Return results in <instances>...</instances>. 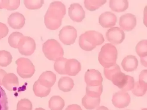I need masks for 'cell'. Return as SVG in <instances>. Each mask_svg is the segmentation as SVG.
Segmentation results:
<instances>
[{
  "mask_svg": "<svg viewBox=\"0 0 147 110\" xmlns=\"http://www.w3.org/2000/svg\"><path fill=\"white\" fill-rule=\"evenodd\" d=\"M65 14L66 8L64 4L60 1L52 2L44 16L46 27L51 30L58 29Z\"/></svg>",
  "mask_w": 147,
  "mask_h": 110,
  "instance_id": "6da1fadb",
  "label": "cell"
},
{
  "mask_svg": "<svg viewBox=\"0 0 147 110\" xmlns=\"http://www.w3.org/2000/svg\"><path fill=\"white\" fill-rule=\"evenodd\" d=\"M104 42V37L102 34L95 30H89L80 36L79 44L82 50L91 51Z\"/></svg>",
  "mask_w": 147,
  "mask_h": 110,
  "instance_id": "7a4b0ae2",
  "label": "cell"
},
{
  "mask_svg": "<svg viewBox=\"0 0 147 110\" xmlns=\"http://www.w3.org/2000/svg\"><path fill=\"white\" fill-rule=\"evenodd\" d=\"M117 58L116 48L112 44L107 43L102 47L98 55V60L102 66L107 68L115 64Z\"/></svg>",
  "mask_w": 147,
  "mask_h": 110,
  "instance_id": "3957f363",
  "label": "cell"
},
{
  "mask_svg": "<svg viewBox=\"0 0 147 110\" xmlns=\"http://www.w3.org/2000/svg\"><path fill=\"white\" fill-rule=\"evenodd\" d=\"M42 51L45 56L50 60L56 61L63 57L64 50L59 43L55 39H49L42 46Z\"/></svg>",
  "mask_w": 147,
  "mask_h": 110,
  "instance_id": "277c9868",
  "label": "cell"
},
{
  "mask_svg": "<svg viewBox=\"0 0 147 110\" xmlns=\"http://www.w3.org/2000/svg\"><path fill=\"white\" fill-rule=\"evenodd\" d=\"M17 72L23 78H31L36 71L35 68L32 61L28 59L20 58L16 60Z\"/></svg>",
  "mask_w": 147,
  "mask_h": 110,
  "instance_id": "5b68a950",
  "label": "cell"
},
{
  "mask_svg": "<svg viewBox=\"0 0 147 110\" xmlns=\"http://www.w3.org/2000/svg\"><path fill=\"white\" fill-rule=\"evenodd\" d=\"M111 81L115 85L124 92L132 90L135 84L133 77L126 75L121 71L115 75Z\"/></svg>",
  "mask_w": 147,
  "mask_h": 110,
  "instance_id": "8992f818",
  "label": "cell"
},
{
  "mask_svg": "<svg viewBox=\"0 0 147 110\" xmlns=\"http://www.w3.org/2000/svg\"><path fill=\"white\" fill-rule=\"evenodd\" d=\"M17 48L22 55L30 56L36 50V42L33 38L29 37L24 36L20 40Z\"/></svg>",
  "mask_w": 147,
  "mask_h": 110,
  "instance_id": "52a82bcc",
  "label": "cell"
},
{
  "mask_svg": "<svg viewBox=\"0 0 147 110\" xmlns=\"http://www.w3.org/2000/svg\"><path fill=\"white\" fill-rule=\"evenodd\" d=\"M59 37L60 41L65 45H73L77 38V30L72 26H65L60 31Z\"/></svg>",
  "mask_w": 147,
  "mask_h": 110,
  "instance_id": "ba28073f",
  "label": "cell"
},
{
  "mask_svg": "<svg viewBox=\"0 0 147 110\" xmlns=\"http://www.w3.org/2000/svg\"><path fill=\"white\" fill-rule=\"evenodd\" d=\"M84 80L88 87H96L102 85L103 78L98 70L90 69L85 73Z\"/></svg>",
  "mask_w": 147,
  "mask_h": 110,
  "instance_id": "9c48e42d",
  "label": "cell"
},
{
  "mask_svg": "<svg viewBox=\"0 0 147 110\" xmlns=\"http://www.w3.org/2000/svg\"><path fill=\"white\" fill-rule=\"evenodd\" d=\"M106 35L107 40L115 45L121 43L125 37V33L118 27H114L108 30Z\"/></svg>",
  "mask_w": 147,
  "mask_h": 110,
  "instance_id": "30bf717a",
  "label": "cell"
},
{
  "mask_svg": "<svg viewBox=\"0 0 147 110\" xmlns=\"http://www.w3.org/2000/svg\"><path fill=\"white\" fill-rule=\"evenodd\" d=\"M112 103L116 107L123 108L127 107L131 101V97L128 93L123 91L116 93L113 96Z\"/></svg>",
  "mask_w": 147,
  "mask_h": 110,
  "instance_id": "8fae6325",
  "label": "cell"
},
{
  "mask_svg": "<svg viewBox=\"0 0 147 110\" xmlns=\"http://www.w3.org/2000/svg\"><path fill=\"white\" fill-rule=\"evenodd\" d=\"M119 23L123 30L130 32L136 27L137 19L136 16L132 14H125L121 16Z\"/></svg>",
  "mask_w": 147,
  "mask_h": 110,
  "instance_id": "7c38bea8",
  "label": "cell"
},
{
  "mask_svg": "<svg viewBox=\"0 0 147 110\" xmlns=\"http://www.w3.org/2000/svg\"><path fill=\"white\" fill-rule=\"evenodd\" d=\"M69 15L73 21L80 23L85 18V11L82 6L78 3L72 4L69 8Z\"/></svg>",
  "mask_w": 147,
  "mask_h": 110,
  "instance_id": "4fadbf2b",
  "label": "cell"
},
{
  "mask_svg": "<svg viewBox=\"0 0 147 110\" xmlns=\"http://www.w3.org/2000/svg\"><path fill=\"white\" fill-rule=\"evenodd\" d=\"M98 21L102 28H111L115 25L117 18L115 14L111 11H106L99 16Z\"/></svg>",
  "mask_w": 147,
  "mask_h": 110,
  "instance_id": "5bb4252c",
  "label": "cell"
},
{
  "mask_svg": "<svg viewBox=\"0 0 147 110\" xmlns=\"http://www.w3.org/2000/svg\"><path fill=\"white\" fill-rule=\"evenodd\" d=\"M2 84L9 91H15L19 85L18 78L13 73L7 74L2 79Z\"/></svg>",
  "mask_w": 147,
  "mask_h": 110,
  "instance_id": "9a60e30c",
  "label": "cell"
},
{
  "mask_svg": "<svg viewBox=\"0 0 147 110\" xmlns=\"http://www.w3.org/2000/svg\"><path fill=\"white\" fill-rule=\"evenodd\" d=\"M8 22L10 27L12 28L20 29L25 24V17L20 13H13L9 16Z\"/></svg>",
  "mask_w": 147,
  "mask_h": 110,
  "instance_id": "2e32d148",
  "label": "cell"
},
{
  "mask_svg": "<svg viewBox=\"0 0 147 110\" xmlns=\"http://www.w3.org/2000/svg\"><path fill=\"white\" fill-rule=\"evenodd\" d=\"M38 80L40 85L43 87L51 88L56 81V75L52 71H45L41 74Z\"/></svg>",
  "mask_w": 147,
  "mask_h": 110,
  "instance_id": "e0dca14e",
  "label": "cell"
},
{
  "mask_svg": "<svg viewBox=\"0 0 147 110\" xmlns=\"http://www.w3.org/2000/svg\"><path fill=\"white\" fill-rule=\"evenodd\" d=\"M81 68L80 63L76 59H69L65 63V73L69 76H75L77 75L81 70Z\"/></svg>",
  "mask_w": 147,
  "mask_h": 110,
  "instance_id": "ac0fdd59",
  "label": "cell"
},
{
  "mask_svg": "<svg viewBox=\"0 0 147 110\" xmlns=\"http://www.w3.org/2000/svg\"><path fill=\"white\" fill-rule=\"evenodd\" d=\"M138 65V61L136 56L129 55L123 59L121 66L124 70L127 72H132L136 70Z\"/></svg>",
  "mask_w": 147,
  "mask_h": 110,
  "instance_id": "d6986e66",
  "label": "cell"
},
{
  "mask_svg": "<svg viewBox=\"0 0 147 110\" xmlns=\"http://www.w3.org/2000/svg\"><path fill=\"white\" fill-rule=\"evenodd\" d=\"M82 105L87 110L95 109L99 106L100 103V98H92L85 95L82 100Z\"/></svg>",
  "mask_w": 147,
  "mask_h": 110,
  "instance_id": "ffe728a7",
  "label": "cell"
},
{
  "mask_svg": "<svg viewBox=\"0 0 147 110\" xmlns=\"http://www.w3.org/2000/svg\"><path fill=\"white\" fill-rule=\"evenodd\" d=\"M109 6L112 10L117 13L123 12L128 9L129 2L127 0L115 1L111 0L109 2Z\"/></svg>",
  "mask_w": 147,
  "mask_h": 110,
  "instance_id": "44dd1931",
  "label": "cell"
},
{
  "mask_svg": "<svg viewBox=\"0 0 147 110\" xmlns=\"http://www.w3.org/2000/svg\"><path fill=\"white\" fill-rule=\"evenodd\" d=\"M74 85V80L69 77H61L58 81V88L64 92H69L71 91Z\"/></svg>",
  "mask_w": 147,
  "mask_h": 110,
  "instance_id": "7402d4cb",
  "label": "cell"
},
{
  "mask_svg": "<svg viewBox=\"0 0 147 110\" xmlns=\"http://www.w3.org/2000/svg\"><path fill=\"white\" fill-rule=\"evenodd\" d=\"M65 105V101L60 96H53L49 101V107L51 110H62Z\"/></svg>",
  "mask_w": 147,
  "mask_h": 110,
  "instance_id": "603a6c76",
  "label": "cell"
},
{
  "mask_svg": "<svg viewBox=\"0 0 147 110\" xmlns=\"http://www.w3.org/2000/svg\"><path fill=\"white\" fill-rule=\"evenodd\" d=\"M147 90V82L145 81L139 80L135 82L132 93L137 97H142L146 93Z\"/></svg>",
  "mask_w": 147,
  "mask_h": 110,
  "instance_id": "cb8c5ba5",
  "label": "cell"
},
{
  "mask_svg": "<svg viewBox=\"0 0 147 110\" xmlns=\"http://www.w3.org/2000/svg\"><path fill=\"white\" fill-rule=\"evenodd\" d=\"M34 93L36 96L39 97H45L48 96L51 92V89L45 87L40 85L38 80L34 82L33 87Z\"/></svg>",
  "mask_w": 147,
  "mask_h": 110,
  "instance_id": "d4e9b609",
  "label": "cell"
},
{
  "mask_svg": "<svg viewBox=\"0 0 147 110\" xmlns=\"http://www.w3.org/2000/svg\"><path fill=\"white\" fill-rule=\"evenodd\" d=\"M103 91V86L102 85L96 87H88L86 89V95L92 98H99Z\"/></svg>",
  "mask_w": 147,
  "mask_h": 110,
  "instance_id": "484cf974",
  "label": "cell"
},
{
  "mask_svg": "<svg viewBox=\"0 0 147 110\" xmlns=\"http://www.w3.org/2000/svg\"><path fill=\"white\" fill-rule=\"evenodd\" d=\"M106 2V0H98V1L85 0L84 1V4L85 7L87 9L90 11H94L104 5Z\"/></svg>",
  "mask_w": 147,
  "mask_h": 110,
  "instance_id": "4316f807",
  "label": "cell"
},
{
  "mask_svg": "<svg viewBox=\"0 0 147 110\" xmlns=\"http://www.w3.org/2000/svg\"><path fill=\"white\" fill-rule=\"evenodd\" d=\"M120 72H121V70L117 64L109 68H104V75L107 79L111 81L116 74Z\"/></svg>",
  "mask_w": 147,
  "mask_h": 110,
  "instance_id": "83f0119b",
  "label": "cell"
},
{
  "mask_svg": "<svg viewBox=\"0 0 147 110\" xmlns=\"http://www.w3.org/2000/svg\"><path fill=\"white\" fill-rule=\"evenodd\" d=\"M13 57L9 52L5 50L0 51V66L6 67L10 64Z\"/></svg>",
  "mask_w": 147,
  "mask_h": 110,
  "instance_id": "f1b7e54d",
  "label": "cell"
},
{
  "mask_svg": "<svg viewBox=\"0 0 147 110\" xmlns=\"http://www.w3.org/2000/svg\"><path fill=\"white\" fill-rule=\"evenodd\" d=\"M136 51L138 55L140 57V59L147 58V40H142L137 44L136 47Z\"/></svg>",
  "mask_w": 147,
  "mask_h": 110,
  "instance_id": "f546056e",
  "label": "cell"
},
{
  "mask_svg": "<svg viewBox=\"0 0 147 110\" xmlns=\"http://www.w3.org/2000/svg\"><path fill=\"white\" fill-rule=\"evenodd\" d=\"M67 60H68L66 58L61 57L56 60L54 64V68L59 74L61 75L66 74L65 65Z\"/></svg>",
  "mask_w": 147,
  "mask_h": 110,
  "instance_id": "4dcf8cb0",
  "label": "cell"
},
{
  "mask_svg": "<svg viewBox=\"0 0 147 110\" xmlns=\"http://www.w3.org/2000/svg\"><path fill=\"white\" fill-rule=\"evenodd\" d=\"M23 37V34L18 32H14L11 34L9 38V43L10 46L13 48H17L19 42Z\"/></svg>",
  "mask_w": 147,
  "mask_h": 110,
  "instance_id": "1f68e13d",
  "label": "cell"
},
{
  "mask_svg": "<svg viewBox=\"0 0 147 110\" xmlns=\"http://www.w3.org/2000/svg\"><path fill=\"white\" fill-rule=\"evenodd\" d=\"M0 110H9L8 98L5 92L0 86Z\"/></svg>",
  "mask_w": 147,
  "mask_h": 110,
  "instance_id": "d6a6232c",
  "label": "cell"
},
{
  "mask_svg": "<svg viewBox=\"0 0 147 110\" xmlns=\"http://www.w3.org/2000/svg\"><path fill=\"white\" fill-rule=\"evenodd\" d=\"M44 1H24V4L29 9H38L42 7Z\"/></svg>",
  "mask_w": 147,
  "mask_h": 110,
  "instance_id": "836d02e7",
  "label": "cell"
},
{
  "mask_svg": "<svg viewBox=\"0 0 147 110\" xmlns=\"http://www.w3.org/2000/svg\"><path fill=\"white\" fill-rule=\"evenodd\" d=\"M32 105L30 100L23 99L18 102L16 110H32Z\"/></svg>",
  "mask_w": 147,
  "mask_h": 110,
  "instance_id": "e575fe53",
  "label": "cell"
},
{
  "mask_svg": "<svg viewBox=\"0 0 147 110\" xmlns=\"http://www.w3.org/2000/svg\"><path fill=\"white\" fill-rule=\"evenodd\" d=\"M9 32L7 26L3 23H0V40L5 37L8 35Z\"/></svg>",
  "mask_w": 147,
  "mask_h": 110,
  "instance_id": "d590c367",
  "label": "cell"
},
{
  "mask_svg": "<svg viewBox=\"0 0 147 110\" xmlns=\"http://www.w3.org/2000/svg\"><path fill=\"white\" fill-rule=\"evenodd\" d=\"M20 1H9L8 7L6 9L9 10H14L19 7Z\"/></svg>",
  "mask_w": 147,
  "mask_h": 110,
  "instance_id": "8d00e7d4",
  "label": "cell"
},
{
  "mask_svg": "<svg viewBox=\"0 0 147 110\" xmlns=\"http://www.w3.org/2000/svg\"><path fill=\"white\" fill-rule=\"evenodd\" d=\"M65 110H82V109L79 105L75 104L68 106Z\"/></svg>",
  "mask_w": 147,
  "mask_h": 110,
  "instance_id": "74e56055",
  "label": "cell"
},
{
  "mask_svg": "<svg viewBox=\"0 0 147 110\" xmlns=\"http://www.w3.org/2000/svg\"><path fill=\"white\" fill-rule=\"evenodd\" d=\"M9 1H0V9H7Z\"/></svg>",
  "mask_w": 147,
  "mask_h": 110,
  "instance_id": "f35d334b",
  "label": "cell"
},
{
  "mask_svg": "<svg viewBox=\"0 0 147 110\" xmlns=\"http://www.w3.org/2000/svg\"><path fill=\"white\" fill-rule=\"evenodd\" d=\"M7 74V73L4 70L0 69V86L2 85V80L4 76Z\"/></svg>",
  "mask_w": 147,
  "mask_h": 110,
  "instance_id": "ab89813d",
  "label": "cell"
},
{
  "mask_svg": "<svg viewBox=\"0 0 147 110\" xmlns=\"http://www.w3.org/2000/svg\"><path fill=\"white\" fill-rule=\"evenodd\" d=\"M96 110H109V109L106 107L100 106Z\"/></svg>",
  "mask_w": 147,
  "mask_h": 110,
  "instance_id": "60d3db41",
  "label": "cell"
},
{
  "mask_svg": "<svg viewBox=\"0 0 147 110\" xmlns=\"http://www.w3.org/2000/svg\"><path fill=\"white\" fill-rule=\"evenodd\" d=\"M34 110H46L43 108H41V107H39V108H36Z\"/></svg>",
  "mask_w": 147,
  "mask_h": 110,
  "instance_id": "b9f144b4",
  "label": "cell"
},
{
  "mask_svg": "<svg viewBox=\"0 0 147 110\" xmlns=\"http://www.w3.org/2000/svg\"><path fill=\"white\" fill-rule=\"evenodd\" d=\"M142 110H147V108H144V109H143Z\"/></svg>",
  "mask_w": 147,
  "mask_h": 110,
  "instance_id": "7bdbcfd3",
  "label": "cell"
},
{
  "mask_svg": "<svg viewBox=\"0 0 147 110\" xmlns=\"http://www.w3.org/2000/svg\"></svg>",
  "mask_w": 147,
  "mask_h": 110,
  "instance_id": "ee69618b",
  "label": "cell"
}]
</instances>
